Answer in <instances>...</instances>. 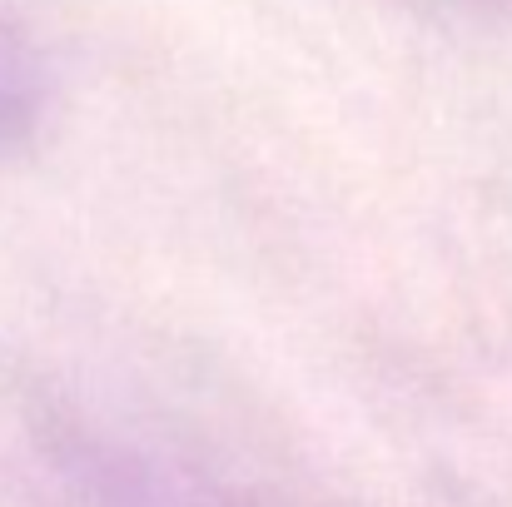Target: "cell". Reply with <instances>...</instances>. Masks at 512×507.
Listing matches in <instances>:
<instances>
[{
	"instance_id": "cell-1",
	"label": "cell",
	"mask_w": 512,
	"mask_h": 507,
	"mask_svg": "<svg viewBox=\"0 0 512 507\" xmlns=\"http://www.w3.org/2000/svg\"><path fill=\"white\" fill-rule=\"evenodd\" d=\"M40 120V60L0 15V145H15Z\"/></svg>"
}]
</instances>
